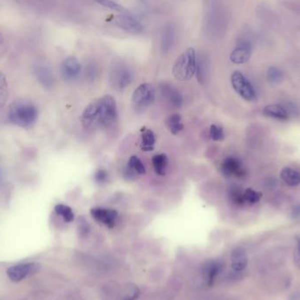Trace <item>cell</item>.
Instances as JSON below:
<instances>
[{"label": "cell", "instance_id": "obj_18", "mask_svg": "<svg viewBox=\"0 0 300 300\" xmlns=\"http://www.w3.org/2000/svg\"><path fill=\"white\" fill-rule=\"evenodd\" d=\"M265 116L275 120H286L289 118V113L284 106L281 105H268L263 109Z\"/></svg>", "mask_w": 300, "mask_h": 300}, {"label": "cell", "instance_id": "obj_24", "mask_svg": "<svg viewBox=\"0 0 300 300\" xmlns=\"http://www.w3.org/2000/svg\"><path fill=\"white\" fill-rule=\"evenodd\" d=\"M228 198L233 205L237 206L243 205L246 201L244 198V191L238 186H232L228 190Z\"/></svg>", "mask_w": 300, "mask_h": 300}, {"label": "cell", "instance_id": "obj_16", "mask_svg": "<svg viewBox=\"0 0 300 300\" xmlns=\"http://www.w3.org/2000/svg\"><path fill=\"white\" fill-rule=\"evenodd\" d=\"M231 261L233 270L237 272L244 270L247 266V255L245 248L235 247L231 254Z\"/></svg>", "mask_w": 300, "mask_h": 300}, {"label": "cell", "instance_id": "obj_35", "mask_svg": "<svg viewBox=\"0 0 300 300\" xmlns=\"http://www.w3.org/2000/svg\"><path fill=\"white\" fill-rule=\"evenodd\" d=\"M139 296H140V290L138 288H134L133 291L128 293L127 296H125L122 300H136Z\"/></svg>", "mask_w": 300, "mask_h": 300}, {"label": "cell", "instance_id": "obj_1", "mask_svg": "<svg viewBox=\"0 0 300 300\" xmlns=\"http://www.w3.org/2000/svg\"><path fill=\"white\" fill-rule=\"evenodd\" d=\"M39 113L36 106L27 100H15L8 110V118L12 123L23 128L32 127L38 120Z\"/></svg>", "mask_w": 300, "mask_h": 300}, {"label": "cell", "instance_id": "obj_13", "mask_svg": "<svg viewBox=\"0 0 300 300\" xmlns=\"http://www.w3.org/2000/svg\"><path fill=\"white\" fill-rule=\"evenodd\" d=\"M253 44L248 42L239 41L237 46L230 55V60L234 64H244L250 59Z\"/></svg>", "mask_w": 300, "mask_h": 300}, {"label": "cell", "instance_id": "obj_8", "mask_svg": "<svg viewBox=\"0 0 300 300\" xmlns=\"http://www.w3.org/2000/svg\"><path fill=\"white\" fill-rule=\"evenodd\" d=\"M133 79H134L133 71L125 65L116 66L113 69L110 76L111 85H113V88L119 91L127 88L128 85H131Z\"/></svg>", "mask_w": 300, "mask_h": 300}, {"label": "cell", "instance_id": "obj_7", "mask_svg": "<svg viewBox=\"0 0 300 300\" xmlns=\"http://www.w3.org/2000/svg\"><path fill=\"white\" fill-rule=\"evenodd\" d=\"M40 268L41 264L38 262L19 263L9 267L7 270V274L11 281L18 282L36 274V272L39 271Z\"/></svg>", "mask_w": 300, "mask_h": 300}, {"label": "cell", "instance_id": "obj_25", "mask_svg": "<svg viewBox=\"0 0 300 300\" xmlns=\"http://www.w3.org/2000/svg\"><path fill=\"white\" fill-rule=\"evenodd\" d=\"M8 97H9V91H8V80L4 73L0 71V109L6 106Z\"/></svg>", "mask_w": 300, "mask_h": 300}, {"label": "cell", "instance_id": "obj_4", "mask_svg": "<svg viewBox=\"0 0 300 300\" xmlns=\"http://www.w3.org/2000/svg\"><path fill=\"white\" fill-rule=\"evenodd\" d=\"M102 128L113 127L118 120V110L115 99L111 95H106L99 99Z\"/></svg>", "mask_w": 300, "mask_h": 300}, {"label": "cell", "instance_id": "obj_6", "mask_svg": "<svg viewBox=\"0 0 300 300\" xmlns=\"http://www.w3.org/2000/svg\"><path fill=\"white\" fill-rule=\"evenodd\" d=\"M82 126L87 131H95L102 128L99 99L91 103L82 113Z\"/></svg>", "mask_w": 300, "mask_h": 300}, {"label": "cell", "instance_id": "obj_29", "mask_svg": "<svg viewBox=\"0 0 300 300\" xmlns=\"http://www.w3.org/2000/svg\"><path fill=\"white\" fill-rule=\"evenodd\" d=\"M283 78L284 75L280 69L274 66L268 68L267 71V79L268 82H270L271 84H279L283 80Z\"/></svg>", "mask_w": 300, "mask_h": 300}, {"label": "cell", "instance_id": "obj_36", "mask_svg": "<svg viewBox=\"0 0 300 300\" xmlns=\"http://www.w3.org/2000/svg\"><path fill=\"white\" fill-rule=\"evenodd\" d=\"M80 220V219H79ZM79 225H78V229H79V232L81 234H87L89 231V226L87 225V223L85 222V221H83V220H80L79 223H78Z\"/></svg>", "mask_w": 300, "mask_h": 300}, {"label": "cell", "instance_id": "obj_34", "mask_svg": "<svg viewBox=\"0 0 300 300\" xmlns=\"http://www.w3.org/2000/svg\"><path fill=\"white\" fill-rule=\"evenodd\" d=\"M97 74H98V71H97L95 65L92 64H89L88 66L86 67V70H85L86 78H88L89 80L93 81L95 79Z\"/></svg>", "mask_w": 300, "mask_h": 300}, {"label": "cell", "instance_id": "obj_11", "mask_svg": "<svg viewBox=\"0 0 300 300\" xmlns=\"http://www.w3.org/2000/svg\"><path fill=\"white\" fill-rule=\"evenodd\" d=\"M113 22L117 27L132 35H139L143 31V26L141 22L128 15H116Z\"/></svg>", "mask_w": 300, "mask_h": 300}, {"label": "cell", "instance_id": "obj_15", "mask_svg": "<svg viewBox=\"0 0 300 300\" xmlns=\"http://www.w3.org/2000/svg\"><path fill=\"white\" fill-rule=\"evenodd\" d=\"M34 72L41 85H43L45 88L50 89L53 87V73L47 65L43 64H36L34 67Z\"/></svg>", "mask_w": 300, "mask_h": 300}, {"label": "cell", "instance_id": "obj_22", "mask_svg": "<svg viewBox=\"0 0 300 300\" xmlns=\"http://www.w3.org/2000/svg\"><path fill=\"white\" fill-rule=\"evenodd\" d=\"M152 163L154 170L158 176L163 177L166 175L167 167L169 163V159L166 155L159 154L153 156Z\"/></svg>", "mask_w": 300, "mask_h": 300}, {"label": "cell", "instance_id": "obj_9", "mask_svg": "<svg viewBox=\"0 0 300 300\" xmlns=\"http://www.w3.org/2000/svg\"><path fill=\"white\" fill-rule=\"evenodd\" d=\"M91 215L99 224H102L108 228H113L116 225L119 213L113 209L95 207L91 210Z\"/></svg>", "mask_w": 300, "mask_h": 300}, {"label": "cell", "instance_id": "obj_32", "mask_svg": "<svg viewBox=\"0 0 300 300\" xmlns=\"http://www.w3.org/2000/svg\"><path fill=\"white\" fill-rule=\"evenodd\" d=\"M94 1L100 6H103L104 8H108L113 11L120 12V13L126 11V9L122 6H120L113 0H94Z\"/></svg>", "mask_w": 300, "mask_h": 300}, {"label": "cell", "instance_id": "obj_27", "mask_svg": "<svg viewBox=\"0 0 300 300\" xmlns=\"http://www.w3.org/2000/svg\"><path fill=\"white\" fill-rule=\"evenodd\" d=\"M127 167L133 172L137 174V175H145L146 174V168H145L144 164L142 163L141 159L137 156H131L130 159L128 161Z\"/></svg>", "mask_w": 300, "mask_h": 300}, {"label": "cell", "instance_id": "obj_38", "mask_svg": "<svg viewBox=\"0 0 300 300\" xmlns=\"http://www.w3.org/2000/svg\"><path fill=\"white\" fill-rule=\"evenodd\" d=\"M298 252L300 253V240L299 241H298Z\"/></svg>", "mask_w": 300, "mask_h": 300}, {"label": "cell", "instance_id": "obj_17", "mask_svg": "<svg viewBox=\"0 0 300 300\" xmlns=\"http://www.w3.org/2000/svg\"><path fill=\"white\" fill-rule=\"evenodd\" d=\"M176 40V30L173 25L169 24L163 29L161 40V49L163 53H169L172 50Z\"/></svg>", "mask_w": 300, "mask_h": 300}, {"label": "cell", "instance_id": "obj_21", "mask_svg": "<svg viewBox=\"0 0 300 300\" xmlns=\"http://www.w3.org/2000/svg\"><path fill=\"white\" fill-rule=\"evenodd\" d=\"M156 144V135L154 132L150 129L145 130L141 136V141H140V146H141L142 151H152L155 148Z\"/></svg>", "mask_w": 300, "mask_h": 300}, {"label": "cell", "instance_id": "obj_30", "mask_svg": "<svg viewBox=\"0 0 300 300\" xmlns=\"http://www.w3.org/2000/svg\"><path fill=\"white\" fill-rule=\"evenodd\" d=\"M261 194L257 191H254L251 188H247L244 191V198L245 201L250 204H255L261 200Z\"/></svg>", "mask_w": 300, "mask_h": 300}, {"label": "cell", "instance_id": "obj_3", "mask_svg": "<svg viewBox=\"0 0 300 300\" xmlns=\"http://www.w3.org/2000/svg\"><path fill=\"white\" fill-rule=\"evenodd\" d=\"M156 98V92L152 85L145 83L135 89L132 97V105L136 113H141L152 105Z\"/></svg>", "mask_w": 300, "mask_h": 300}, {"label": "cell", "instance_id": "obj_31", "mask_svg": "<svg viewBox=\"0 0 300 300\" xmlns=\"http://www.w3.org/2000/svg\"><path fill=\"white\" fill-rule=\"evenodd\" d=\"M209 135L213 141H222L225 138V133L222 127L218 125H212L209 130Z\"/></svg>", "mask_w": 300, "mask_h": 300}, {"label": "cell", "instance_id": "obj_33", "mask_svg": "<svg viewBox=\"0 0 300 300\" xmlns=\"http://www.w3.org/2000/svg\"><path fill=\"white\" fill-rule=\"evenodd\" d=\"M109 178V174L106 170H99L94 175V180L99 184H106Z\"/></svg>", "mask_w": 300, "mask_h": 300}, {"label": "cell", "instance_id": "obj_12", "mask_svg": "<svg viewBox=\"0 0 300 300\" xmlns=\"http://www.w3.org/2000/svg\"><path fill=\"white\" fill-rule=\"evenodd\" d=\"M81 71V64L76 57H68L61 65V75L65 81L76 80Z\"/></svg>", "mask_w": 300, "mask_h": 300}, {"label": "cell", "instance_id": "obj_20", "mask_svg": "<svg viewBox=\"0 0 300 300\" xmlns=\"http://www.w3.org/2000/svg\"><path fill=\"white\" fill-rule=\"evenodd\" d=\"M280 177L286 184L290 186H296L300 184L299 172L289 167H285L281 170Z\"/></svg>", "mask_w": 300, "mask_h": 300}, {"label": "cell", "instance_id": "obj_37", "mask_svg": "<svg viewBox=\"0 0 300 300\" xmlns=\"http://www.w3.org/2000/svg\"><path fill=\"white\" fill-rule=\"evenodd\" d=\"M300 216V205H296L295 206L294 208H293L292 211V217L293 218H297V217H299Z\"/></svg>", "mask_w": 300, "mask_h": 300}, {"label": "cell", "instance_id": "obj_23", "mask_svg": "<svg viewBox=\"0 0 300 300\" xmlns=\"http://www.w3.org/2000/svg\"><path fill=\"white\" fill-rule=\"evenodd\" d=\"M167 127L169 128L171 134H180L182 131L184 130V126L182 121L179 114H172L170 115L166 120Z\"/></svg>", "mask_w": 300, "mask_h": 300}, {"label": "cell", "instance_id": "obj_14", "mask_svg": "<svg viewBox=\"0 0 300 300\" xmlns=\"http://www.w3.org/2000/svg\"><path fill=\"white\" fill-rule=\"evenodd\" d=\"M220 170L224 176L226 177H242L244 175V170L240 160L233 156H229L224 160Z\"/></svg>", "mask_w": 300, "mask_h": 300}, {"label": "cell", "instance_id": "obj_19", "mask_svg": "<svg viewBox=\"0 0 300 300\" xmlns=\"http://www.w3.org/2000/svg\"><path fill=\"white\" fill-rule=\"evenodd\" d=\"M221 265L218 261H209L204 269V277L209 286H212L215 282L217 275H219Z\"/></svg>", "mask_w": 300, "mask_h": 300}, {"label": "cell", "instance_id": "obj_10", "mask_svg": "<svg viewBox=\"0 0 300 300\" xmlns=\"http://www.w3.org/2000/svg\"><path fill=\"white\" fill-rule=\"evenodd\" d=\"M160 92L163 99L174 108H181L184 103L183 96L175 86L169 83H162L160 85Z\"/></svg>", "mask_w": 300, "mask_h": 300}, {"label": "cell", "instance_id": "obj_2", "mask_svg": "<svg viewBox=\"0 0 300 300\" xmlns=\"http://www.w3.org/2000/svg\"><path fill=\"white\" fill-rule=\"evenodd\" d=\"M197 55L194 49L189 48L181 54L172 69L174 78L181 82L189 81L196 74Z\"/></svg>", "mask_w": 300, "mask_h": 300}, {"label": "cell", "instance_id": "obj_5", "mask_svg": "<svg viewBox=\"0 0 300 300\" xmlns=\"http://www.w3.org/2000/svg\"><path fill=\"white\" fill-rule=\"evenodd\" d=\"M233 88L246 101H254L256 99V93L254 86L240 71H234L231 77Z\"/></svg>", "mask_w": 300, "mask_h": 300}, {"label": "cell", "instance_id": "obj_26", "mask_svg": "<svg viewBox=\"0 0 300 300\" xmlns=\"http://www.w3.org/2000/svg\"><path fill=\"white\" fill-rule=\"evenodd\" d=\"M55 211L58 215H60L64 219L65 222H71L74 220V212L72 211V209L68 205L58 204L56 205Z\"/></svg>", "mask_w": 300, "mask_h": 300}, {"label": "cell", "instance_id": "obj_28", "mask_svg": "<svg viewBox=\"0 0 300 300\" xmlns=\"http://www.w3.org/2000/svg\"><path fill=\"white\" fill-rule=\"evenodd\" d=\"M196 75H197L198 83L204 85L206 78V61L204 57H200L198 58V60H197Z\"/></svg>", "mask_w": 300, "mask_h": 300}]
</instances>
